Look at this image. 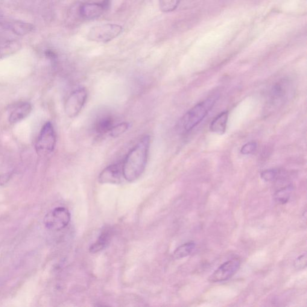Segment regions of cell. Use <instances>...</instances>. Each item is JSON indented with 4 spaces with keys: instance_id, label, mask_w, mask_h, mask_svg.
Returning <instances> with one entry per match:
<instances>
[{
    "instance_id": "obj_1",
    "label": "cell",
    "mask_w": 307,
    "mask_h": 307,
    "mask_svg": "<svg viewBox=\"0 0 307 307\" xmlns=\"http://www.w3.org/2000/svg\"><path fill=\"white\" fill-rule=\"evenodd\" d=\"M151 138L146 135L140 139L125 156L122 164V174L128 182H133L141 176L147 166Z\"/></svg>"
},
{
    "instance_id": "obj_2",
    "label": "cell",
    "mask_w": 307,
    "mask_h": 307,
    "mask_svg": "<svg viewBox=\"0 0 307 307\" xmlns=\"http://www.w3.org/2000/svg\"><path fill=\"white\" fill-rule=\"evenodd\" d=\"M217 99L216 96L207 98L206 100L195 105L191 110L184 114L178 122L177 125L178 132L181 134L189 132L200 124L212 109Z\"/></svg>"
},
{
    "instance_id": "obj_3",
    "label": "cell",
    "mask_w": 307,
    "mask_h": 307,
    "mask_svg": "<svg viewBox=\"0 0 307 307\" xmlns=\"http://www.w3.org/2000/svg\"><path fill=\"white\" fill-rule=\"evenodd\" d=\"M57 137L53 125L47 122L41 130L36 142V150L40 156H46L54 151Z\"/></svg>"
},
{
    "instance_id": "obj_4",
    "label": "cell",
    "mask_w": 307,
    "mask_h": 307,
    "mask_svg": "<svg viewBox=\"0 0 307 307\" xmlns=\"http://www.w3.org/2000/svg\"><path fill=\"white\" fill-rule=\"evenodd\" d=\"M122 32L121 25L106 23L92 27L88 34L87 38L90 41L106 43L119 36Z\"/></svg>"
},
{
    "instance_id": "obj_5",
    "label": "cell",
    "mask_w": 307,
    "mask_h": 307,
    "mask_svg": "<svg viewBox=\"0 0 307 307\" xmlns=\"http://www.w3.org/2000/svg\"><path fill=\"white\" fill-rule=\"evenodd\" d=\"M70 219L71 216L68 209L64 207H57L45 215L43 221L47 229L60 231L68 226Z\"/></svg>"
},
{
    "instance_id": "obj_6",
    "label": "cell",
    "mask_w": 307,
    "mask_h": 307,
    "mask_svg": "<svg viewBox=\"0 0 307 307\" xmlns=\"http://www.w3.org/2000/svg\"><path fill=\"white\" fill-rule=\"evenodd\" d=\"M88 98L87 91L80 88L70 94L65 103V112L69 118H75L83 109Z\"/></svg>"
},
{
    "instance_id": "obj_7",
    "label": "cell",
    "mask_w": 307,
    "mask_h": 307,
    "mask_svg": "<svg viewBox=\"0 0 307 307\" xmlns=\"http://www.w3.org/2000/svg\"><path fill=\"white\" fill-rule=\"evenodd\" d=\"M290 84L288 80H283L278 82L272 88L268 99V108L274 109L282 105L287 100Z\"/></svg>"
},
{
    "instance_id": "obj_8",
    "label": "cell",
    "mask_w": 307,
    "mask_h": 307,
    "mask_svg": "<svg viewBox=\"0 0 307 307\" xmlns=\"http://www.w3.org/2000/svg\"><path fill=\"white\" fill-rule=\"evenodd\" d=\"M240 264V260L238 258H233L223 263L210 275L209 282L220 283L229 280L238 271Z\"/></svg>"
},
{
    "instance_id": "obj_9",
    "label": "cell",
    "mask_w": 307,
    "mask_h": 307,
    "mask_svg": "<svg viewBox=\"0 0 307 307\" xmlns=\"http://www.w3.org/2000/svg\"><path fill=\"white\" fill-rule=\"evenodd\" d=\"M122 178H124L122 165L113 164L102 171L99 175V181L102 184H118L121 183Z\"/></svg>"
},
{
    "instance_id": "obj_10",
    "label": "cell",
    "mask_w": 307,
    "mask_h": 307,
    "mask_svg": "<svg viewBox=\"0 0 307 307\" xmlns=\"http://www.w3.org/2000/svg\"><path fill=\"white\" fill-rule=\"evenodd\" d=\"M107 7V3L106 1L101 2V3H97V2L86 3L81 5L80 13L83 18L95 19L100 17Z\"/></svg>"
},
{
    "instance_id": "obj_11",
    "label": "cell",
    "mask_w": 307,
    "mask_h": 307,
    "mask_svg": "<svg viewBox=\"0 0 307 307\" xmlns=\"http://www.w3.org/2000/svg\"><path fill=\"white\" fill-rule=\"evenodd\" d=\"M31 110L32 106L30 103L28 102H21L13 108L8 117V121L11 123H17L27 117Z\"/></svg>"
},
{
    "instance_id": "obj_12",
    "label": "cell",
    "mask_w": 307,
    "mask_h": 307,
    "mask_svg": "<svg viewBox=\"0 0 307 307\" xmlns=\"http://www.w3.org/2000/svg\"><path fill=\"white\" fill-rule=\"evenodd\" d=\"M228 116L229 113L225 111L216 116L210 124V131L218 134H224L226 130Z\"/></svg>"
},
{
    "instance_id": "obj_13",
    "label": "cell",
    "mask_w": 307,
    "mask_h": 307,
    "mask_svg": "<svg viewBox=\"0 0 307 307\" xmlns=\"http://www.w3.org/2000/svg\"><path fill=\"white\" fill-rule=\"evenodd\" d=\"M114 120L112 116L108 114L99 116L96 121L95 127L96 132L99 134L109 133L113 127Z\"/></svg>"
},
{
    "instance_id": "obj_14",
    "label": "cell",
    "mask_w": 307,
    "mask_h": 307,
    "mask_svg": "<svg viewBox=\"0 0 307 307\" xmlns=\"http://www.w3.org/2000/svg\"><path fill=\"white\" fill-rule=\"evenodd\" d=\"M111 237H112V230L110 228H106L102 231L97 241L91 246L90 249L91 252L96 253L103 250L109 244Z\"/></svg>"
},
{
    "instance_id": "obj_15",
    "label": "cell",
    "mask_w": 307,
    "mask_h": 307,
    "mask_svg": "<svg viewBox=\"0 0 307 307\" xmlns=\"http://www.w3.org/2000/svg\"><path fill=\"white\" fill-rule=\"evenodd\" d=\"M6 25L14 33L19 36H24V35L30 33L34 29V26L31 23L23 22L21 20H14Z\"/></svg>"
},
{
    "instance_id": "obj_16",
    "label": "cell",
    "mask_w": 307,
    "mask_h": 307,
    "mask_svg": "<svg viewBox=\"0 0 307 307\" xmlns=\"http://www.w3.org/2000/svg\"><path fill=\"white\" fill-rule=\"evenodd\" d=\"M19 48V43L16 41H0V58L14 53Z\"/></svg>"
},
{
    "instance_id": "obj_17",
    "label": "cell",
    "mask_w": 307,
    "mask_h": 307,
    "mask_svg": "<svg viewBox=\"0 0 307 307\" xmlns=\"http://www.w3.org/2000/svg\"><path fill=\"white\" fill-rule=\"evenodd\" d=\"M293 186L289 185L279 190L274 195V200L280 204H285L290 200Z\"/></svg>"
},
{
    "instance_id": "obj_18",
    "label": "cell",
    "mask_w": 307,
    "mask_h": 307,
    "mask_svg": "<svg viewBox=\"0 0 307 307\" xmlns=\"http://www.w3.org/2000/svg\"><path fill=\"white\" fill-rule=\"evenodd\" d=\"M196 244L194 242H187L181 245L174 251V256L175 259H180L188 256L195 250Z\"/></svg>"
},
{
    "instance_id": "obj_19",
    "label": "cell",
    "mask_w": 307,
    "mask_h": 307,
    "mask_svg": "<svg viewBox=\"0 0 307 307\" xmlns=\"http://www.w3.org/2000/svg\"><path fill=\"white\" fill-rule=\"evenodd\" d=\"M180 0H159L160 10L163 12H170L176 9Z\"/></svg>"
},
{
    "instance_id": "obj_20",
    "label": "cell",
    "mask_w": 307,
    "mask_h": 307,
    "mask_svg": "<svg viewBox=\"0 0 307 307\" xmlns=\"http://www.w3.org/2000/svg\"><path fill=\"white\" fill-rule=\"evenodd\" d=\"M129 127L130 124L126 122H121V123L114 125L112 129L110 131V136L113 137H118L125 133Z\"/></svg>"
},
{
    "instance_id": "obj_21",
    "label": "cell",
    "mask_w": 307,
    "mask_h": 307,
    "mask_svg": "<svg viewBox=\"0 0 307 307\" xmlns=\"http://www.w3.org/2000/svg\"><path fill=\"white\" fill-rule=\"evenodd\" d=\"M279 171L277 169H269L262 172L261 178L265 181H273L279 176Z\"/></svg>"
},
{
    "instance_id": "obj_22",
    "label": "cell",
    "mask_w": 307,
    "mask_h": 307,
    "mask_svg": "<svg viewBox=\"0 0 307 307\" xmlns=\"http://www.w3.org/2000/svg\"><path fill=\"white\" fill-rule=\"evenodd\" d=\"M257 147L256 142H250L243 145L241 150V153L244 155L251 154L255 152Z\"/></svg>"
},
{
    "instance_id": "obj_23",
    "label": "cell",
    "mask_w": 307,
    "mask_h": 307,
    "mask_svg": "<svg viewBox=\"0 0 307 307\" xmlns=\"http://www.w3.org/2000/svg\"><path fill=\"white\" fill-rule=\"evenodd\" d=\"M307 254L304 253L298 257V258L295 260L294 265L295 268L297 270H302V269L305 268L307 266Z\"/></svg>"
},
{
    "instance_id": "obj_24",
    "label": "cell",
    "mask_w": 307,
    "mask_h": 307,
    "mask_svg": "<svg viewBox=\"0 0 307 307\" xmlns=\"http://www.w3.org/2000/svg\"><path fill=\"white\" fill-rule=\"evenodd\" d=\"M10 174L1 175V176H0V185H3V184L8 182V181L10 179Z\"/></svg>"
}]
</instances>
